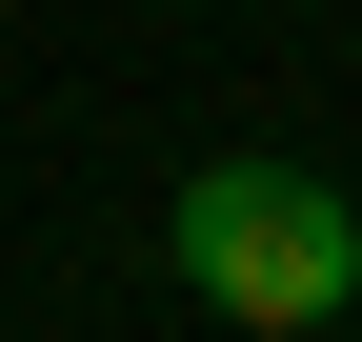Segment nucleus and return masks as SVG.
Wrapping results in <instances>:
<instances>
[{"mask_svg": "<svg viewBox=\"0 0 362 342\" xmlns=\"http://www.w3.org/2000/svg\"><path fill=\"white\" fill-rule=\"evenodd\" d=\"M161 262H181V302H221L242 342H302V322L362 302V201L322 161H181Z\"/></svg>", "mask_w": 362, "mask_h": 342, "instance_id": "nucleus-1", "label": "nucleus"}]
</instances>
